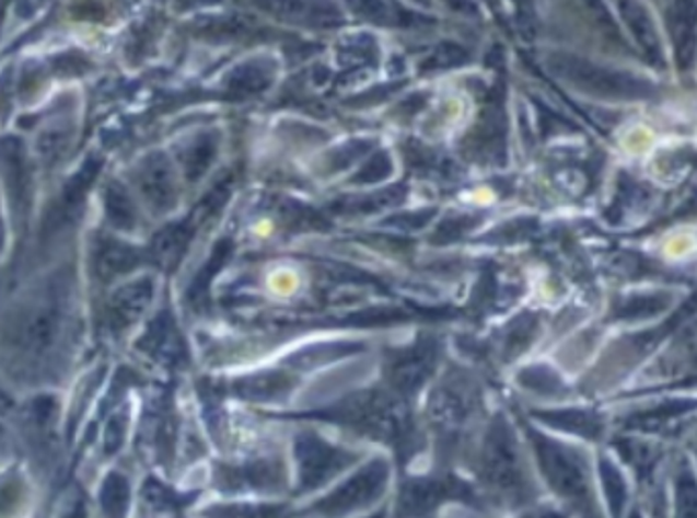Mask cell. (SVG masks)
<instances>
[{
  "mask_svg": "<svg viewBox=\"0 0 697 518\" xmlns=\"http://www.w3.org/2000/svg\"><path fill=\"white\" fill-rule=\"evenodd\" d=\"M483 473L493 486L506 492L508 496L518 498L526 492L524 471L520 468V457H518V447H515L510 426L503 421L491 426L487 440H485Z\"/></svg>",
  "mask_w": 697,
  "mask_h": 518,
  "instance_id": "277c9868",
  "label": "cell"
},
{
  "mask_svg": "<svg viewBox=\"0 0 697 518\" xmlns=\"http://www.w3.org/2000/svg\"><path fill=\"white\" fill-rule=\"evenodd\" d=\"M140 261V252L136 249H127L119 242H105L98 246L96 268H98V275L103 279H111V277H117L121 273L131 270Z\"/></svg>",
  "mask_w": 697,
  "mask_h": 518,
  "instance_id": "5bb4252c",
  "label": "cell"
},
{
  "mask_svg": "<svg viewBox=\"0 0 697 518\" xmlns=\"http://www.w3.org/2000/svg\"><path fill=\"white\" fill-rule=\"evenodd\" d=\"M458 498H468V490L454 477H416L402 490L399 517H428L440 504Z\"/></svg>",
  "mask_w": 697,
  "mask_h": 518,
  "instance_id": "52a82bcc",
  "label": "cell"
},
{
  "mask_svg": "<svg viewBox=\"0 0 697 518\" xmlns=\"http://www.w3.org/2000/svg\"><path fill=\"white\" fill-rule=\"evenodd\" d=\"M294 461L299 473V490L307 492L326 484L341 470L352 465L357 457L340 447L305 433L294 442Z\"/></svg>",
  "mask_w": 697,
  "mask_h": 518,
  "instance_id": "3957f363",
  "label": "cell"
},
{
  "mask_svg": "<svg viewBox=\"0 0 697 518\" xmlns=\"http://www.w3.org/2000/svg\"><path fill=\"white\" fill-rule=\"evenodd\" d=\"M143 503L154 510H174L183 504V498H178L169 487L162 486L155 480H148L143 486Z\"/></svg>",
  "mask_w": 697,
  "mask_h": 518,
  "instance_id": "ac0fdd59",
  "label": "cell"
},
{
  "mask_svg": "<svg viewBox=\"0 0 697 518\" xmlns=\"http://www.w3.org/2000/svg\"><path fill=\"white\" fill-rule=\"evenodd\" d=\"M388 465L383 459H374L369 465H364L352 475L346 484L334 490L322 503L315 504L317 513H324L327 517H340L355 513L358 508H364L369 504L379 500L387 487Z\"/></svg>",
  "mask_w": 697,
  "mask_h": 518,
  "instance_id": "8992f818",
  "label": "cell"
},
{
  "mask_svg": "<svg viewBox=\"0 0 697 518\" xmlns=\"http://www.w3.org/2000/svg\"><path fill=\"white\" fill-rule=\"evenodd\" d=\"M530 518H557V517H553V515H538V517H530Z\"/></svg>",
  "mask_w": 697,
  "mask_h": 518,
  "instance_id": "603a6c76",
  "label": "cell"
},
{
  "mask_svg": "<svg viewBox=\"0 0 697 518\" xmlns=\"http://www.w3.org/2000/svg\"><path fill=\"white\" fill-rule=\"evenodd\" d=\"M475 406V398L473 392L466 390L463 381H446L442 383L430 400V418L432 423L444 430V433H454L458 430L463 424L468 421L471 412Z\"/></svg>",
  "mask_w": 697,
  "mask_h": 518,
  "instance_id": "30bf717a",
  "label": "cell"
},
{
  "mask_svg": "<svg viewBox=\"0 0 697 518\" xmlns=\"http://www.w3.org/2000/svg\"><path fill=\"white\" fill-rule=\"evenodd\" d=\"M141 348L152 355L155 361L164 365H181L186 361V346L181 332L171 314H160L152 329L148 330L146 338L141 341Z\"/></svg>",
  "mask_w": 697,
  "mask_h": 518,
  "instance_id": "8fae6325",
  "label": "cell"
},
{
  "mask_svg": "<svg viewBox=\"0 0 697 518\" xmlns=\"http://www.w3.org/2000/svg\"><path fill=\"white\" fill-rule=\"evenodd\" d=\"M70 518H84V508H77V510H74V515Z\"/></svg>",
  "mask_w": 697,
  "mask_h": 518,
  "instance_id": "7402d4cb",
  "label": "cell"
},
{
  "mask_svg": "<svg viewBox=\"0 0 697 518\" xmlns=\"http://www.w3.org/2000/svg\"><path fill=\"white\" fill-rule=\"evenodd\" d=\"M435 361L438 348L432 341H423L411 348H405L388 361V381L397 392H416L421 388V383L432 376Z\"/></svg>",
  "mask_w": 697,
  "mask_h": 518,
  "instance_id": "ba28073f",
  "label": "cell"
},
{
  "mask_svg": "<svg viewBox=\"0 0 697 518\" xmlns=\"http://www.w3.org/2000/svg\"><path fill=\"white\" fill-rule=\"evenodd\" d=\"M677 518H697V484L689 473L677 480Z\"/></svg>",
  "mask_w": 697,
  "mask_h": 518,
  "instance_id": "d6986e66",
  "label": "cell"
},
{
  "mask_svg": "<svg viewBox=\"0 0 697 518\" xmlns=\"http://www.w3.org/2000/svg\"><path fill=\"white\" fill-rule=\"evenodd\" d=\"M282 468L275 459H260L246 465H219L216 484L223 492H263L282 484Z\"/></svg>",
  "mask_w": 697,
  "mask_h": 518,
  "instance_id": "9c48e42d",
  "label": "cell"
},
{
  "mask_svg": "<svg viewBox=\"0 0 697 518\" xmlns=\"http://www.w3.org/2000/svg\"><path fill=\"white\" fill-rule=\"evenodd\" d=\"M62 299L56 293H47L19 318L13 345L21 355L30 359H39L58 343L62 334Z\"/></svg>",
  "mask_w": 697,
  "mask_h": 518,
  "instance_id": "7a4b0ae2",
  "label": "cell"
},
{
  "mask_svg": "<svg viewBox=\"0 0 697 518\" xmlns=\"http://www.w3.org/2000/svg\"><path fill=\"white\" fill-rule=\"evenodd\" d=\"M532 437L548 484L565 498L585 503L589 496L588 470L581 457L555 440L544 439L541 435Z\"/></svg>",
  "mask_w": 697,
  "mask_h": 518,
  "instance_id": "5b68a950",
  "label": "cell"
},
{
  "mask_svg": "<svg viewBox=\"0 0 697 518\" xmlns=\"http://www.w3.org/2000/svg\"><path fill=\"white\" fill-rule=\"evenodd\" d=\"M207 518H284L282 504H232L205 510Z\"/></svg>",
  "mask_w": 697,
  "mask_h": 518,
  "instance_id": "e0dca14e",
  "label": "cell"
},
{
  "mask_svg": "<svg viewBox=\"0 0 697 518\" xmlns=\"http://www.w3.org/2000/svg\"><path fill=\"white\" fill-rule=\"evenodd\" d=\"M152 299V281H136L119 289L111 299L109 324L113 330H124L140 320Z\"/></svg>",
  "mask_w": 697,
  "mask_h": 518,
  "instance_id": "7c38bea8",
  "label": "cell"
},
{
  "mask_svg": "<svg viewBox=\"0 0 697 518\" xmlns=\"http://www.w3.org/2000/svg\"><path fill=\"white\" fill-rule=\"evenodd\" d=\"M311 418H324L329 423H338L358 433L369 435L372 439L387 440L402 447L409 437V421L404 404L385 392H360L341 400L332 408L310 412Z\"/></svg>",
  "mask_w": 697,
  "mask_h": 518,
  "instance_id": "6da1fadb",
  "label": "cell"
},
{
  "mask_svg": "<svg viewBox=\"0 0 697 518\" xmlns=\"http://www.w3.org/2000/svg\"><path fill=\"white\" fill-rule=\"evenodd\" d=\"M233 393L249 402H268L293 388V379L284 373H260V376L237 379L232 385Z\"/></svg>",
  "mask_w": 697,
  "mask_h": 518,
  "instance_id": "4fadbf2b",
  "label": "cell"
},
{
  "mask_svg": "<svg viewBox=\"0 0 697 518\" xmlns=\"http://www.w3.org/2000/svg\"><path fill=\"white\" fill-rule=\"evenodd\" d=\"M193 230H195V226L190 221H185V223L172 226L171 230L158 234L154 240V246H152L155 261L162 267L176 265V261L181 258V254L185 251L186 244H188V240L193 235Z\"/></svg>",
  "mask_w": 697,
  "mask_h": 518,
  "instance_id": "9a60e30c",
  "label": "cell"
},
{
  "mask_svg": "<svg viewBox=\"0 0 697 518\" xmlns=\"http://www.w3.org/2000/svg\"><path fill=\"white\" fill-rule=\"evenodd\" d=\"M125 421H127V414H125V412H119V414L113 416L109 428H107V435H105V449H107V453L119 451V447L124 445Z\"/></svg>",
  "mask_w": 697,
  "mask_h": 518,
  "instance_id": "44dd1931",
  "label": "cell"
},
{
  "mask_svg": "<svg viewBox=\"0 0 697 518\" xmlns=\"http://www.w3.org/2000/svg\"><path fill=\"white\" fill-rule=\"evenodd\" d=\"M129 506V486L119 473H111L101 487V508L105 518H125Z\"/></svg>",
  "mask_w": 697,
  "mask_h": 518,
  "instance_id": "2e32d148",
  "label": "cell"
},
{
  "mask_svg": "<svg viewBox=\"0 0 697 518\" xmlns=\"http://www.w3.org/2000/svg\"><path fill=\"white\" fill-rule=\"evenodd\" d=\"M107 214L113 226L121 228V230H131L136 223V214L133 207L125 199L124 193L119 191H111L107 197Z\"/></svg>",
  "mask_w": 697,
  "mask_h": 518,
  "instance_id": "ffe728a7",
  "label": "cell"
}]
</instances>
